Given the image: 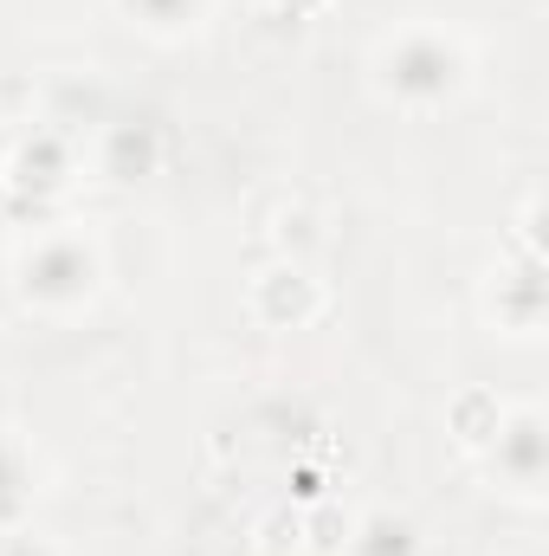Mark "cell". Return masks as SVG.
<instances>
[{
    "instance_id": "obj_12",
    "label": "cell",
    "mask_w": 549,
    "mask_h": 556,
    "mask_svg": "<svg viewBox=\"0 0 549 556\" xmlns=\"http://www.w3.org/2000/svg\"><path fill=\"white\" fill-rule=\"evenodd\" d=\"M349 518L356 511H336V505H304V556H343L349 544Z\"/></svg>"
},
{
    "instance_id": "obj_6",
    "label": "cell",
    "mask_w": 549,
    "mask_h": 556,
    "mask_svg": "<svg viewBox=\"0 0 549 556\" xmlns=\"http://www.w3.org/2000/svg\"><path fill=\"white\" fill-rule=\"evenodd\" d=\"M330 311V291H323V278L310 273L304 260H272L266 273H253L246 285V317L259 324V330H310L317 317Z\"/></svg>"
},
{
    "instance_id": "obj_1",
    "label": "cell",
    "mask_w": 549,
    "mask_h": 556,
    "mask_svg": "<svg viewBox=\"0 0 549 556\" xmlns=\"http://www.w3.org/2000/svg\"><path fill=\"white\" fill-rule=\"evenodd\" d=\"M478 85V46L446 20H408L375 39L369 91L408 117H439Z\"/></svg>"
},
{
    "instance_id": "obj_9",
    "label": "cell",
    "mask_w": 549,
    "mask_h": 556,
    "mask_svg": "<svg viewBox=\"0 0 549 556\" xmlns=\"http://www.w3.org/2000/svg\"><path fill=\"white\" fill-rule=\"evenodd\" d=\"M117 13L155 46H181L214 20V0H117Z\"/></svg>"
},
{
    "instance_id": "obj_4",
    "label": "cell",
    "mask_w": 549,
    "mask_h": 556,
    "mask_svg": "<svg viewBox=\"0 0 549 556\" xmlns=\"http://www.w3.org/2000/svg\"><path fill=\"white\" fill-rule=\"evenodd\" d=\"M544 317H549V278H544V253L531 240L511 247V260H498L485 273V324L498 337H544Z\"/></svg>"
},
{
    "instance_id": "obj_14",
    "label": "cell",
    "mask_w": 549,
    "mask_h": 556,
    "mask_svg": "<svg viewBox=\"0 0 549 556\" xmlns=\"http://www.w3.org/2000/svg\"><path fill=\"white\" fill-rule=\"evenodd\" d=\"M0 556H72V551L39 525H13V531H0Z\"/></svg>"
},
{
    "instance_id": "obj_8",
    "label": "cell",
    "mask_w": 549,
    "mask_h": 556,
    "mask_svg": "<svg viewBox=\"0 0 549 556\" xmlns=\"http://www.w3.org/2000/svg\"><path fill=\"white\" fill-rule=\"evenodd\" d=\"M46 492V466L20 427H0V531L33 525V505Z\"/></svg>"
},
{
    "instance_id": "obj_15",
    "label": "cell",
    "mask_w": 549,
    "mask_h": 556,
    "mask_svg": "<svg viewBox=\"0 0 549 556\" xmlns=\"http://www.w3.org/2000/svg\"><path fill=\"white\" fill-rule=\"evenodd\" d=\"M266 7H272V13H284V20H323L336 0H266Z\"/></svg>"
},
{
    "instance_id": "obj_13",
    "label": "cell",
    "mask_w": 549,
    "mask_h": 556,
    "mask_svg": "<svg viewBox=\"0 0 549 556\" xmlns=\"http://www.w3.org/2000/svg\"><path fill=\"white\" fill-rule=\"evenodd\" d=\"M259 556H304V505H278L259 518Z\"/></svg>"
},
{
    "instance_id": "obj_7",
    "label": "cell",
    "mask_w": 549,
    "mask_h": 556,
    "mask_svg": "<svg viewBox=\"0 0 549 556\" xmlns=\"http://www.w3.org/2000/svg\"><path fill=\"white\" fill-rule=\"evenodd\" d=\"M162 155H168V137H162L155 117H111V124L98 130V142H91V168H98L104 181H117V188L149 181V175L162 168Z\"/></svg>"
},
{
    "instance_id": "obj_11",
    "label": "cell",
    "mask_w": 549,
    "mask_h": 556,
    "mask_svg": "<svg viewBox=\"0 0 549 556\" xmlns=\"http://www.w3.org/2000/svg\"><path fill=\"white\" fill-rule=\"evenodd\" d=\"M505 408H511V402H505L498 389H478V382H472V389H459V395L446 402V433H452V446L478 459V453L491 446V433H498Z\"/></svg>"
},
{
    "instance_id": "obj_5",
    "label": "cell",
    "mask_w": 549,
    "mask_h": 556,
    "mask_svg": "<svg viewBox=\"0 0 549 556\" xmlns=\"http://www.w3.org/2000/svg\"><path fill=\"white\" fill-rule=\"evenodd\" d=\"M478 466H485V479H491L498 492L537 505V498H544V479H549V420H544V408H505L491 446L478 453Z\"/></svg>"
},
{
    "instance_id": "obj_3",
    "label": "cell",
    "mask_w": 549,
    "mask_h": 556,
    "mask_svg": "<svg viewBox=\"0 0 549 556\" xmlns=\"http://www.w3.org/2000/svg\"><path fill=\"white\" fill-rule=\"evenodd\" d=\"M78 168H85V149L65 137V130H26L0 155V188L20 201V207H52L78 188Z\"/></svg>"
},
{
    "instance_id": "obj_10",
    "label": "cell",
    "mask_w": 549,
    "mask_h": 556,
    "mask_svg": "<svg viewBox=\"0 0 549 556\" xmlns=\"http://www.w3.org/2000/svg\"><path fill=\"white\" fill-rule=\"evenodd\" d=\"M343 556H420V525L395 505H369V511L349 518Z\"/></svg>"
},
{
    "instance_id": "obj_2",
    "label": "cell",
    "mask_w": 549,
    "mask_h": 556,
    "mask_svg": "<svg viewBox=\"0 0 549 556\" xmlns=\"http://www.w3.org/2000/svg\"><path fill=\"white\" fill-rule=\"evenodd\" d=\"M104 278H111V260H104V240L85 227V220H46L33 227L13 260H7V285L20 298V311L46 317V324H72L85 317L98 298H104Z\"/></svg>"
}]
</instances>
